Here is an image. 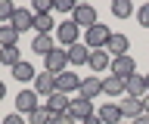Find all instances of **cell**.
Wrapping results in <instances>:
<instances>
[{
  "label": "cell",
  "mask_w": 149,
  "mask_h": 124,
  "mask_svg": "<svg viewBox=\"0 0 149 124\" xmlns=\"http://www.w3.org/2000/svg\"><path fill=\"white\" fill-rule=\"evenodd\" d=\"M72 22L78 25V28H93V25H100V12H96V6H90V3H78L72 12Z\"/></svg>",
  "instance_id": "1"
},
{
  "label": "cell",
  "mask_w": 149,
  "mask_h": 124,
  "mask_svg": "<svg viewBox=\"0 0 149 124\" xmlns=\"http://www.w3.org/2000/svg\"><path fill=\"white\" fill-rule=\"evenodd\" d=\"M109 37H112V31H109V25H93V28H87L84 31V44L90 50H106V44H109Z\"/></svg>",
  "instance_id": "2"
},
{
  "label": "cell",
  "mask_w": 149,
  "mask_h": 124,
  "mask_svg": "<svg viewBox=\"0 0 149 124\" xmlns=\"http://www.w3.org/2000/svg\"><path fill=\"white\" fill-rule=\"evenodd\" d=\"M56 37H59V44L68 50V47H74V44H81V28H78L72 19H65V22H59V28H56Z\"/></svg>",
  "instance_id": "3"
},
{
  "label": "cell",
  "mask_w": 149,
  "mask_h": 124,
  "mask_svg": "<svg viewBox=\"0 0 149 124\" xmlns=\"http://www.w3.org/2000/svg\"><path fill=\"white\" fill-rule=\"evenodd\" d=\"M109 75H115V78H121V81H127L130 75H137V59L130 56H118V59H112V68H109Z\"/></svg>",
  "instance_id": "4"
},
{
  "label": "cell",
  "mask_w": 149,
  "mask_h": 124,
  "mask_svg": "<svg viewBox=\"0 0 149 124\" xmlns=\"http://www.w3.org/2000/svg\"><path fill=\"white\" fill-rule=\"evenodd\" d=\"M37 99H40V96L34 93V87H31V90H19V93H16V112L19 115H31L34 109H40Z\"/></svg>",
  "instance_id": "5"
},
{
  "label": "cell",
  "mask_w": 149,
  "mask_h": 124,
  "mask_svg": "<svg viewBox=\"0 0 149 124\" xmlns=\"http://www.w3.org/2000/svg\"><path fill=\"white\" fill-rule=\"evenodd\" d=\"M68 53L65 50H53L50 56H44V71H50V75H62V71H68Z\"/></svg>",
  "instance_id": "6"
},
{
  "label": "cell",
  "mask_w": 149,
  "mask_h": 124,
  "mask_svg": "<svg viewBox=\"0 0 149 124\" xmlns=\"http://www.w3.org/2000/svg\"><path fill=\"white\" fill-rule=\"evenodd\" d=\"M68 115H72V118H74L78 124H81V121H87L90 115H96V109H93V99L74 96V99H72V109H68Z\"/></svg>",
  "instance_id": "7"
},
{
  "label": "cell",
  "mask_w": 149,
  "mask_h": 124,
  "mask_svg": "<svg viewBox=\"0 0 149 124\" xmlns=\"http://www.w3.org/2000/svg\"><path fill=\"white\" fill-rule=\"evenodd\" d=\"M81 90V78L74 75V71H62V75H56V93H78Z\"/></svg>",
  "instance_id": "8"
},
{
  "label": "cell",
  "mask_w": 149,
  "mask_h": 124,
  "mask_svg": "<svg viewBox=\"0 0 149 124\" xmlns=\"http://www.w3.org/2000/svg\"><path fill=\"white\" fill-rule=\"evenodd\" d=\"M100 93H102V78L100 75L81 78V90H78V96H84V99H96Z\"/></svg>",
  "instance_id": "9"
},
{
  "label": "cell",
  "mask_w": 149,
  "mask_h": 124,
  "mask_svg": "<svg viewBox=\"0 0 149 124\" xmlns=\"http://www.w3.org/2000/svg\"><path fill=\"white\" fill-rule=\"evenodd\" d=\"M34 93L44 96V99H50V96L56 93V75H50V71L37 75V78H34Z\"/></svg>",
  "instance_id": "10"
},
{
  "label": "cell",
  "mask_w": 149,
  "mask_h": 124,
  "mask_svg": "<svg viewBox=\"0 0 149 124\" xmlns=\"http://www.w3.org/2000/svg\"><path fill=\"white\" fill-rule=\"evenodd\" d=\"M65 53H68V65H74V68H81V65L90 62V47H87L84 40H81V44H74V47H68Z\"/></svg>",
  "instance_id": "11"
},
{
  "label": "cell",
  "mask_w": 149,
  "mask_h": 124,
  "mask_svg": "<svg viewBox=\"0 0 149 124\" xmlns=\"http://www.w3.org/2000/svg\"><path fill=\"white\" fill-rule=\"evenodd\" d=\"M118 109H121V118H124V121H134V118H140V115H143V99L124 96V99L118 103Z\"/></svg>",
  "instance_id": "12"
},
{
  "label": "cell",
  "mask_w": 149,
  "mask_h": 124,
  "mask_svg": "<svg viewBox=\"0 0 149 124\" xmlns=\"http://www.w3.org/2000/svg\"><path fill=\"white\" fill-rule=\"evenodd\" d=\"M127 50H130V40H127V34H112V37H109V44H106V53H109L112 59L127 56Z\"/></svg>",
  "instance_id": "13"
},
{
  "label": "cell",
  "mask_w": 149,
  "mask_h": 124,
  "mask_svg": "<svg viewBox=\"0 0 149 124\" xmlns=\"http://www.w3.org/2000/svg\"><path fill=\"white\" fill-rule=\"evenodd\" d=\"M124 96L143 99V96H146V75H130L127 81H124Z\"/></svg>",
  "instance_id": "14"
},
{
  "label": "cell",
  "mask_w": 149,
  "mask_h": 124,
  "mask_svg": "<svg viewBox=\"0 0 149 124\" xmlns=\"http://www.w3.org/2000/svg\"><path fill=\"white\" fill-rule=\"evenodd\" d=\"M44 105H47V112H50V115H65L68 109H72V99H68L65 93H53Z\"/></svg>",
  "instance_id": "15"
},
{
  "label": "cell",
  "mask_w": 149,
  "mask_h": 124,
  "mask_svg": "<svg viewBox=\"0 0 149 124\" xmlns=\"http://www.w3.org/2000/svg\"><path fill=\"white\" fill-rule=\"evenodd\" d=\"M96 115H100V121H102V124H121V121H124V118H121L118 103H102Z\"/></svg>",
  "instance_id": "16"
},
{
  "label": "cell",
  "mask_w": 149,
  "mask_h": 124,
  "mask_svg": "<svg viewBox=\"0 0 149 124\" xmlns=\"http://www.w3.org/2000/svg\"><path fill=\"white\" fill-rule=\"evenodd\" d=\"M31 50H34L37 56H50V53L56 50L53 34H34V37H31Z\"/></svg>",
  "instance_id": "17"
},
{
  "label": "cell",
  "mask_w": 149,
  "mask_h": 124,
  "mask_svg": "<svg viewBox=\"0 0 149 124\" xmlns=\"http://www.w3.org/2000/svg\"><path fill=\"white\" fill-rule=\"evenodd\" d=\"M87 65L93 68V75H100V71L112 68V56L106 53V50H90V62H87Z\"/></svg>",
  "instance_id": "18"
},
{
  "label": "cell",
  "mask_w": 149,
  "mask_h": 124,
  "mask_svg": "<svg viewBox=\"0 0 149 124\" xmlns=\"http://www.w3.org/2000/svg\"><path fill=\"white\" fill-rule=\"evenodd\" d=\"M13 28L22 34V31H28V28H34V12L31 10H16V16H13V22H9Z\"/></svg>",
  "instance_id": "19"
},
{
  "label": "cell",
  "mask_w": 149,
  "mask_h": 124,
  "mask_svg": "<svg viewBox=\"0 0 149 124\" xmlns=\"http://www.w3.org/2000/svg\"><path fill=\"white\" fill-rule=\"evenodd\" d=\"M102 93L106 96H124V81L115 75H102Z\"/></svg>",
  "instance_id": "20"
},
{
  "label": "cell",
  "mask_w": 149,
  "mask_h": 124,
  "mask_svg": "<svg viewBox=\"0 0 149 124\" xmlns=\"http://www.w3.org/2000/svg\"><path fill=\"white\" fill-rule=\"evenodd\" d=\"M19 62H22V50H19V47H0V65L16 68Z\"/></svg>",
  "instance_id": "21"
},
{
  "label": "cell",
  "mask_w": 149,
  "mask_h": 124,
  "mask_svg": "<svg viewBox=\"0 0 149 124\" xmlns=\"http://www.w3.org/2000/svg\"><path fill=\"white\" fill-rule=\"evenodd\" d=\"M13 78H16L19 84H28V81H34V78H37V71H34L31 62H19V65L13 68Z\"/></svg>",
  "instance_id": "22"
},
{
  "label": "cell",
  "mask_w": 149,
  "mask_h": 124,
  "mask_svg": "<svg viewBox=\"0 0 149 124\" xmlns=\"http://www.w3.org/2000/svg\"><path fill=\"white\" fill-rule=\"evenodd\" d=\"M53 28H59L53 22V16L50 12H40V16H34V34H50Z\"/></svg>",
  "instance_id": "23"
},
{
  "label": "cell",
  "mask_w": 149,
  "mask_h": 124,
  "mask_svg": "<svg viewBox=\"0 0 149 124\" xmlns=\"http://www.w3.org/2000/svg\"><path fill=\"white\" fill-rule=\"evenodd\" d=\"M0 47H19V31L13 25H0Z\"/></svg>",
  "instance_id": "24"
},
{
  "label": "cell",
  "mask_w": 149,
  "mask_h": 124,
  "mask_svg": "<svg viewBox=\"0 0 149 124\" xmlns=\"http://www.w3.org/2000/svg\"><path fill=\"white\" fill-rule=\"evenodd\" d=\"M130 12H134V6H130L127 0H115V3H112V16H115V19H127Z\"/></svg>",
  "instance_id": "25"
},
{
  "label": "cell",
  "mask_w": 149,
  "mask_h": 124,
  "mask_svg": "<svg viewBox=\"0 0 149 124\" xmlns=\"http://www.w3.org/2000/svg\"><path fill=\"white\" fill-rule=\"evenodd\" d=\"M19 6H13L9 0H0V25H9L13 22V16H16Z\"/></svg>",
  "instance_id": "26"
},
{
  "label": "cell",
  "mask_w": 149,
  "mask_h": 124,
  "mask_svg": "<svg viewBox=\"0 0 149 124\" xmlns=\"http://www.w3.org/2000/svg\"><path fill=\"white\" fill-rule=\"evenodd\" d=\"M50 118L53 115L47 112V105H40V109H34V112L28 115V124H50Z\"/></svg>",
  "instance_id": "27"
},
{
  "label": "cell",
  "mask_w": 149,
  "mask_h": 124,
  "mask_svg": "<svg viewBox=\"0 0 149 124\" xmlns=\"http://www.w3.org/2000/svg\"><path fill=\"white\" fill-rule=\"evenodd\" d=\"M137 22L143 25V28H149V3H143V6L137 10Z\"/></svg>",
  "instance_id": "28"
},
{
  "label": "cell",
  "mask_w": 149,
  "mask_h": 124,
  "mask_svg": "<svg viewBox=\"0 0 149 124\" xmlns=\"http://www.w3.org/2000/svg\"><path fill=\"white\" fill-rule=\"evenodd\" d=\"M50 124H78V121H74L72 115L65 112V115H53V118H50Z\"/></svg>",
  "instance_id": "29"
},
{
  "label": "cell",
  "mask_w": 149,
  "mask_h": 124,
  "mask_svg": "<svg viewBox=\"0 0 149 124\" xmlns=\"http://www.w3.org/2000/svg\"><path fill=\"white\" fill-rule=\"evenodd\" d=\"M74 6L78 3H72V0H56V10L59 12H74Z\"/></svg>",
  "instance_id": "30"
},
{
  "label": "cell",
  "mask_w": 149,
  "mask_h": 124,
  "mask_svg": "<svg viewBox=\"0 0 149 124\" xmlns=\"http://www.w3.org/2000/svg\"><path fill=\"white\" fill-rule=\"evenodd\" d=\"M0 124H25V118H22L19 112H9V115H6V118H3Z\"/></svg>",
  "instance_id": "31"
},
{
  "label": "cell",
  "mask_w": 149,
  "mask_h": 124,
  "mask_svg": "<svg viewBox=\"0 0 149 124\" xmlns=\"http://www.w3.org/2000/svg\"><path fill=\"white\" fill-rule=\"evenodd\" d=\"M130 124H149V115L143 112V115H140V118H134V121H130Z\"/></svg>",
  "instance_id": "32"
},
{
  "label": "cell",
  "mask_w": 149,
  "mask_h": 124,
  "mask_svg": "<svg viewBox=\"0 0 149 124\" xmlns=\"http://www.w3.org/2000/svg\"><path fill=\"white\" fill-rule=\"evenodd\" d=\"M81 124H102V121H100V115H90V118H87V121H81Z\"/></svg>",
  "instance_id": "33"
},
{
  "label": "cell",
  "mask_w": 149,
  "mask_h": 124,
  "mask_svg": "<svg viewBox=\"0 0 149 124\" xmlns=\"http://www.w3.org/2000/svg\"><path fill=\"white\" fill-rule=\"evenodd\" d=\"M143 112L149 115V90H146V96H143Z\"/></svg>",
  "instance_id": "34"
},
{
  "label": "cell",
  "mask_w": 149,
  "mask_h": 124,
  "mask_svg": "<svg viewBox=\"0 0 149 124\" xmlns=\"http://www.w3.org/2000/svg\"><path fill=\"white\" fill-rule=\"evenodd\" d=\"M3 96H6V84H3V81H0V99H3Z\"/></svg>",
  "instance_id": "35"
},
{
  "label": "cell",
  "mask_w": 149,
  "mask_h": 124,
  "mask_svg": "<svg viewBox=\"0 0 149 124\" xmlns=\"http://www.w3.org/2000/svg\"><path fill=\"white\" fill-rule=\"evenodd\" d=\"M146 90H149V75H146Z\"/></svg>",
  "instance_id": "36"
},
{
  "label": "cell",
  "mask_w": 149,
  "mask_h": 124,
  "mask_svg": "<svg viewBox=\"0 0 149 124\" xmlns=\"http://www.w3.org/2000/svg\"><path fill=\"white\" fill-rule=\"evenodd\" d=\"M121 124H130V121H121Z\"/></svg>",
  "instance_id": "37"
}]
</instances>
